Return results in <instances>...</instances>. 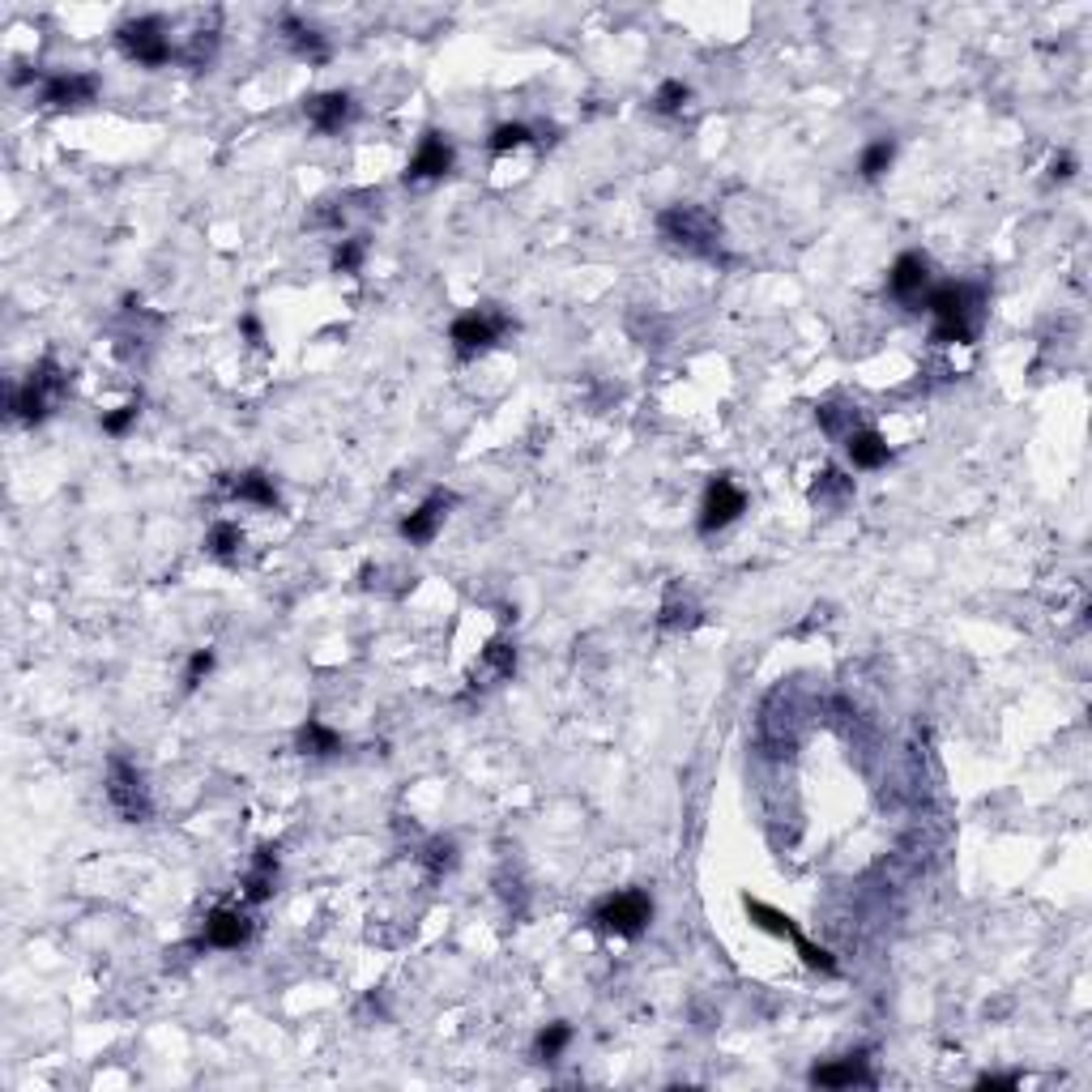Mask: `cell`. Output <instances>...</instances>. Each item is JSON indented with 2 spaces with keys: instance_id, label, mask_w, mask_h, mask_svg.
Returning a JSON list of instances; mask_svg holds the SVG:
<instances>
[{
  "instance_id": "28",
  "label": "cell",
  "mask_w": 1092,
  "mask_h": 1092,
  "mask_svg": "<svg viewBox=\"0 0 1092 1092\" xmlns=\"http://www.w3.org/2000/svg\"><path fill=\"white\" fill-rule=\"evenodd\" d=\"M892 158H896V141H892V137H879V141H871V145L862 150L858 175H862V179H879V175L892 167Z\"/></svg>"
},
{
  "instance_id": "23",
  "label": "cell",
  "mask_w": 1092,
  "mask_h": 1092,
  "mask_svg": "<svg viewBox=\"0 0 1092 1092\" xmlns=\"http://www.w3.org/2000/svg\"><path fill=\"white\" fill-rule=\"evenodd\" d=\"M700 619H704V614H700L696 602H692V598H679V589H674V594L661 602V611H657V627H661V632H692Z\"/></svg>"
},
{
  "instance_id": "17",
  "label": "cell",
  "mask_w": 1092,
  "mask_h": 1092,
  "mask_svg": "<svg viewBox=\"0 0 1092 1092\" xmlns=\"http://www.w3.org/2000/svg\"><path fill=\"white\" fill-rule=\"evenodd\" d=\"M273 888H278V849H273V845H261V849L253 854L248 874H244V901H248V905H265V901L273 896Z\"/></svg>"
},
{
  "instance_id": "34",
  "label": "cell",
  "mask_w": 1092,
  "mask_h": 1092,
  "mask_svg": "<svg viewBox=\"0 0 1092 1092\" xmlns=\"http://www.w3.org/2000/svg\"><path fill=\"white\" fill-rule=\"evenodd\" d=\"M210 670H214V649H197V654L188 657V670H184V688L192 692V688H201L206 679H210Z\"/></svg>"
},
{
  "instance_id": "30",
  "label": "cell",
  "mask_w": 1092,
  "mask_h": 1092,
  "mask_svg": "<svg viewBox=\"0 0 1092 1092\" xmlns=\"http://www.w3.org/2000/svg\"><path fill=\"white\" fill-rule=\"evenodd\" d=\"M688 103H692V86H683V82H661L654 94V111H661V116H679Z\"/></svg>"
},
{
  "instance_id": "31",
  "label": "cell",
  "mask_w": 1092,
  "mask_h": 1092,
  "mask_svg": "<svg viewBox=\"0 0 1092 1092\" xmlns=\"http://www.w3.org/2000/svg\"><path fill=\"white\" fill-rule=\"evenodd\" d=\"M529 141H533V129L513 120V125H500V129L491 132V141H486V145H491V154H508V150H521V145H529Z\"/></svg>"
},
{
  "instance_id": "2",
  "label": "cell",
  "mask_w": 1092,
  "mask_h": 1092,
  "mask_svg": "<svg viewBox=\"0 0 1092 1092\" xmlns=\"http://www.w3.org/2000/svg\"><path fill=\"white\" fill-rule=\"evenodd\" d=\"M657 231L670 248H679L688 257H717L721 253V226L713 219V210H704L696 201H679V206L661 210Z\"/></svg>"
},
{
  "instance_id": "12",
  "label": "cell",
  "mask_w": 1092,
  "mask_h": 1092,
  "mask_svg": "<svg viewBox=\"0 0 1092 1092\" xmlns=\"http://www.w3.org/2000/svg\"><path fill=\"white\" fill-rule=\"evenodd\" d=\"M453 163H457L453 141H448L444 132H427V137L419 141L410 167H406V184H432V179H444V175L453 172Z\"/></svg>"
},
{
  "instance_id": "6",
  "label": "cell",
  "mask_w": 1092,
  "mask_h": 1092,
  "mask_svg": "<svg viewBox=\"0 0 1092 1092\" xmlns=\"http://www.w3.org/2000/svg\"><path fill=\"white\" fill-rule=\"evenodd\" d=\"M513 329V320L500 312V307H470V312H461L457 320H453V329H448V342L457 354H482V350H491L504 333Z\"/></svg>"
},
{
  "instance_id": "19",
  "label": "cell",
  "mask_w": 1092,
  "mask_h": 1092,
  "mask_svg": "<svg viewBox=\"0 0 1092 1092\" xmlns=\"http://www.w3.org/2000/svg\"><path fill=\"white\" fill-rule=\"evenodd\" d=\"M849 500H854V479H849V474H841V470L815 474V482H811V504H815V508L836 513V508H845Z\"/></svg>"
},
{
  "instance_id": "11",
  "label": "cell",
  "mask_w": 1092,
  "mask_h": 1092,
  "mask_svg": "<svg viewBox=\"0 0 1092 1092\" xmlns=\"http://www.w3.org/2000/svg\"><path fill=\"white\" fill-rule=\"evenodd\" d=\"M888 291H892L896 304H926V295H930V257L926 253L896 257L892 273H888Z\"/></svg>"
},
{
  "instance_id": "16",
  "label": "cell",
  "mask_w": 1092,
  "mask_h": 1092,
  "mask_svg": "<svg viewBox=\"0 0 1092 1092\" xmlns=\"http://www.w3.org/2000/svg\"><path fill=\"white\" fill-rule=\"evenodd\" d=\"M226 495L235 504H257V508H278V482L265 470H244V474H226Z\"/></svg>"
},
{
  "instance_id": "35",
  "label": "cell",
  "mask_w": 1092,
  "mask_h": 1092,
  "mask_svg": "<svg viewBox=\"0 0 1092 1092\" xmlns=\"http://www.w3.org/2000/svg\"><path fill=\"white\" fill-rule=\"evenodd\" d=\"M977 1089H1020V1076H982Z\"/></svg>"
},
{
  "instance_id": "8",
  "label": "cell",
  "mask_w": 1092,
  "mask_h": 1092,
  "mask_svg": "<svg viewBox=\"0 0 1092 1092\" xmlns=\"http://www.w3.org/2000/svg\"><path fill=\"white\" fill-rule=\"evenodd\" d=\"M747 513V495L743 486L730 479V474H717L704 491V504H700V533H721L730 525L739 521Z\"/></svg>"
},
{
  "instance_id": "4",
  "label": "cell",
  "mask_w": 1092,
  "mask_h": 1092,
  "mask_svg": "<svg viewBox=\"0 0 1092 1092\" xmlns=\"http://www.w3.org/2000/svg\"><path fill=\"white\" fill-rule=\"evenodd\" d=\"M589 921H594L598 930L614 935V939H636V935H645L649 921H654V901H649V892H641V888H623V892L602 896V901L594 905Z\"/></svg>"
},
{
  "instance_id": "32",
  "label": "cell",
  "mask_w": 1092,
  "mask_h": 1092,
  "mask_svg": "<svg viewBox=\"0 0 1092 1092\" xmlns=\"http://www.w3.org/2000/svg\"><path fill=\"white\" fill-rule=\"evenodd\" d=\"M363 261H367V239H363V235L342 239V244L333 248V269H338V273H359Z\"/></svg>"
},
{
  "instance_id": "13",
  "label": "cell",
  "mask_w": 1092,
  "mask_h": 1092,
  "mask_svg": "<svg viewBox=\"0 0 1092 1092\" xmlns=\"http://www.w3.org/2000/svg\"><path fill=\"white\" fill-rule=\"evenodd\" d=\"M867 1062H871L867 1049L845 1054V1058H832V1062H820V1067H811V1084H815V1089H858V1084L871 1089L874 1076Z\"/></svg>"
},
{
  "instance_id": "9",
  "label": "cell",
  "mask_w": 1092,
  "mask_h": 1092,
  "mask_svg": "<svg viewBox=\"0 0 1092 1092\" xmlns=\"http://www.w3.org/2000/svg\"><path fill=\"white\" fill-rule=\"evenodd\" d=\"M257 935V921L248 909H239V905H219L206 926H201V948H219V952H235V948H244L248 939Z\"/></svg>"
},
{
  "instance_id": "22",
  "label": "cell",
  "mask_w": 1092,
  "mask_h": 1092,
  "mask_svg": "<svg viewBox=\"0 0 1092 1092\" xmlns=\"http://www.w3.org/2000/svg\"><path fill=\"white\" fill-rule=\"evenodd\" d=\"M517 674V649L508 641H491L479 657V679H491V683H508Z\"/></svg>"
},
{
  "instance_id": "29",
  "label": "cell",
  "mask_w": 1092,
  "mask_h": 1092,
  "mask_svg": "<svg viewBox=\"0 0 1092 1092\" xmlns=\"http://www.w3.org/2000/svg\"><path fill=\"white\" fill-rule=\"evenodd\" d=\"M568 1042H572V1029L564 1024V1020H555V1024H547L542 1033H538V1042H533V1054L542 1058V1062H555L564 1049H568Z\"/></svg>"
},
{
  "instance_id": "27",
  "label": "cell",
  "mask_w": 1092,
  "mask_h": 1092,
  "mask_svg": "<svg viewBox=\"0 0 1092 1092\" xmlns=\"http://www.w3.org/2000/svg\"><path fill=\"white\" fill-rule=\"evenodd\" d=\"M815 423H820L824 436L845 439L854 427H858V410H854V406H841V401H824V406L815 410Z\"/></svg>"
},
{
  "instance_id": "7",
  "label": "cell",
  "mask_w": 1092,
  "mask_h": 1092,
  "mask_svg": "<svg viewBox=\"0 0 1092 1092\" xmlns=\"http://www.w3.org/2000/svg\"><path fill=\"white\" fill-rule=\"evenodd\" d=\"M116 44L125 47V56L145 64V69H158L172 60V35L163 26V17H129L120 31H116Z\"/></svg>"
},
{
  "instance_id": "18",
  "label": "cell",
  "mask_w": 1092,
  "mask_h": 1092,
  "mask_svg": "<svg viewBox=\"0 0 1092 1092\" xmlns=\"http://www.w3.org/2000/svg\"><path fill=\"white\" fill-rule=\"evenodd\" d=\"M845 453H849V461H854L858 470H879V466L892 461L888 439L879 436L874 427H854V432L845 436Z\"/></svg>"
},
{
  "instance_id": "3",
  "label": "cell",
  "mask_w": 1092,
  "mask_h": 1092,
  "mask_svg": "<svg viewBox=\"0 0 1092 1092\" xmlns=\"http://www.w3.org/2000/svg\"><path fill=\"white\" fill-rule=\"evenodd\" d=\"M103 789H107V802L111 811L125 820V824H145L154 815V798H150V786L141 777V768L129 764L125 755H111L107 760V777H103Z\"/></svg>"
},
{
  "instance_id": "5",
  "label": "cell",
  "mask_w": 1092,
  "mask_h": 1092,
  "mask_svg": "<svg viewBox=\"0 0 1092 1092\" xmlns=\"http://www.w3.org/2000/svg\"><path fill=\"white\" fill-rule=\"evenodd\" d=\"M60 394H64V372L56 367V359H44V363L22 380V389H13L9 410H13V419H22V423H44Z\"/></svg>"
},
{
  "instance_id": "33",
  "label": "cell",
  "mask_w": 1092,
  "mask_h": 1092,
  "mask_svg": "<svg viewBox=\"0 0 1092 1092\" xmlns=\"http://www.w3.org/2000/svg\"><path fill=\"white\" fill-rule=\"evenodd\" d=\"M137 414H141V401H125V406H116L111 414H103L98 419V427H103V436H129V427L137 423Z\"/></svg>"
},
{
  "instance_id": "10",
  "label": "cell",
  "mask_w": 1092,
  "mask_h": 1092,
  "mask_svg": "<svg viewBox=\"0 0 1092 1092\" xmlns=\"http://www.w3.org/2000/svg\"><path fill=\"white\" fill-rule=\"evenodd\" d=\"M98 98V78L94 73H51L44 78V90H39V103L47 111H78Z\"/></svg>"
},
{
  "instance_id": "21",
  "label": "cell",
  "mask_w": 1092,
  "mask_h": 1092,
  "mask_svg": "<svg viewBox=\"0 0 1092 1092\" xmlns=\"http://www.w3.org/2000/svg\"><path fill=\"white\" fill-rule=\"evenodd\" d=\"M295 751H304V755H312V760L338 755V751H342V735H338V730H329L320 717H307L304 726H300V735H295Z\"/></svg>"
},
{
  "instance_id": "15",
  "label": "cell",
  "mask_w": 1092,
  "mask_h": 1092,
  "mask_svg": "<svg viewBox=\"0 0 1092 1092\" xmlns=\"http://www.w3.org/2000/svg\"><path fill=\"white\" fill-rule=\"evenodd\" d=\"M304 116L316 132H342L354 120V98L347 90H320L304 103Z\"/></svg>"
},
{
  "instance_id": "24",
  "label": "cell",
  "mask_w": 1092,
  "mask_h": 1092,
  "mask_svg": "<svg viewBox=\"0 0 1092 1092\" xmlns=\"http://www.w3.org/2000/svg\"><path fill=\"white\" fill-rule=\"evenodd\" d=\"M282 31H286L291 47H295L304 60H312V64L329 60V44H325V35H320L316 26H307V22H300V17H286V22H282Z\"/></svg>"
},
{
  "instance_id": "26",
  "label": "cell",
  "mask_w": 1092,
  "mask_h": 1092,
  "mask_svg": "<svg viewBox=\"0 0 1092 1092\" xmlns=\"http://www.w3.org/2000/svg\"><path fill=\"white\" fill-rule=\"evenodd\" d=\"M419 862H423V871L432 874V879H444V874L457 867V841L432 836V841L419 849Z\"/></svg>"
},
{
  "instance_id": "14",
  "label": "cell",
  "mask_w": 1092,
  "mask_h": 1092,
  "mask_svg": "<svg viewBox=\"0 0 1092 1092\" xmlns=\"http://www.w3.org/2000/svg\"><path fill=\"white\" fill-rule=\"evenodd\" d=\"M448 508H453V495L448 491H432L414 513H406L401 517V538L410 542V547H427L432 538L439 533V525L448 517Z\"/></svg>"
},
{
  "instance_id": "1",
  "label": "cell",
  "mask_w": 1092,
  "mask_h": 1092,
  "mask_svg": "<svg viewBox=\"0 0 1092 1092\" xmlns=\"http://www.w3.org/2000/svg\"><path fill=\"white\" fill-rule=\"evenodd\" d=\"M926 312H930V320H935L930 338H935L939 347H964V342H973L977 329H982L986 295H982V286H973V282H943V286H930Z\"/></svg>"
},
{
  "instance_id": "36",
  "label": "cell",
  "mask_w": 1092,
  "mask_h": 1092,
  "mask_svg": "<svg viewBox=\"0 0 1092 1092\" xmlns=\"http://www.w3.org/2000/svg\"><path fill=\"white\" fill-rule=\"evenodd\" d=\"M239 329L253 338V347H261V320H257V316H244V320H239Z\"/></svg>"
},
{
  "instance_id": "25",
  "label": "cell",
  "mask_w": 1092,
  "mask_h": 1092,
  "mask_svg": "<svg viewBox=\"0 0 1092 1092\" xmlns=\"http://www.w3.org/2000/svg\"><path fill=\"white\" fill-rule=\"evenodd\" d=\"M206 551L222 560V564H231V560H239V551H244V529L235 521H214L210 525V533H206Z\"/></svg>"
},
{
  "instance_id": "20",
  "label": "cell",
  "mask_w": 1092,
  "mask_h": 1092,
  "mask_svg": "<svg viewBox=\"0 0 1092 1092\" xmlns=\"http://www.w3.org/2000/svg\"><path fill=\"white\" fill-rule=\"evenodd\" d=\"M743 909H747V918L755 921V926H760V930H768V935H777V939H786V943H794V948H798V943H802V939H807V935H802V930H798V921L789 918V914H782V909H773V905H764V901H751V896H747V901H743Z\"/></svg>"
}]
</instances>
